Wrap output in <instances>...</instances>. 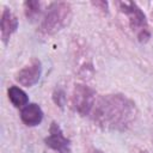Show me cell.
I'll list each match as a JSON object with an SVG mask.
<instances>
[{"mask_svg":"<svg viewBox=\"0 0 153 153\" xmlns=\"http://www.w3.org/2000/svg\"><path fill=\"white\" fill-rule=\"evenodd\" d=\"M92 117L94 122L104 129L124 131L135 121L136 106L135 103L124 94H105L96 100Z\"/></svg>","mask_w":153,"mask_h":153,"instance_id":"cell-1","label":"cell"},{"mask_svg":"<svg viewBox=\"0 0 153 153\" xmlns=\"http://www.w3.org/2000/svg\"><path fill=\"white\" fill-rule=\"evenodd\" d=\"M72 16V8L68 2L57 1L50 4L44 18L41 23L39 30L45 35H53L62 30L69 22Z\"/></svg>","mask_w":153,"mask_h":153,"instance_id":"cell-2","label":"cell"},{"mask_svg":"<svg viewBox=\"0 0 153 153\" xmlns=\"http://www.w3.org/2000/svg\"><path fill=\"white\" fill-rule=\"evenodd\" d=\"M120 10L127 16L129 26L133 30V32L136 35L137 39L142 43L147 42L148 38L151 37L149 29H148V22L142 12V10L131 1H121L118 2Z\"/></svg>","mask_w":153,"mask_h":153,"instance_id":"cell-3","label":"cell"},{"mask_svg":"<svg viewBox=\"0 0 153 153\" xmlns=\"http://www.w3.org/2000/svg\"><path fill=\"white\" fill-rule=\"evenodd\" d=\"M96 100V92L91 87L81 84L75 85L72 94V105L76 112L82 116L92 114Z\"/></svg>","mask_w":153,"mask_h":153,"instance_id":"cell-4","label":"cell"},{"mask_svg":"<svg viewBox=\"0 0 153 153\" xmlns=\"http://www.w3.org/2000/svg\"><path fill=\"white\" fill-rule=\"evenodd\" d=\"M44 142L49 148L54 149L57 153H72L71 140L63 135L61 127L56 122H51L49 134L44 139Z\"/></svg>","mask_w":153,"mask_h":153,"instance_id":"cell-5","label":"cell"},{"mask_svg":"<svg viewBox=\"0 0 153 153\" xmlns=\"http://www.w3.org/2000/svg\"><path fill=\"white\" fill-rule=\"evenodd\" d=\"M42 74V63L38 59H32L25 67H23L16 76V80L25 87H31L38 82Z\"/></svg>","mask_w":153,"mask_h":153,"instance_id":"cell-6","label":"cell"},{"mask_svg":"<svg viewBox=\"0 0 153 153\" xmlns=\"http://www.w3.org/2000/svg\"><path fill=\"white\" fill-rule=\"evenodd\" d=\"M0 29H1V38H2V42L6 44L10 41V37L18 29V19H17V17L13 14V12L10 8H5L4 12H2Z\"/></svg>","mask_w":153,"mask_h":153,"instance_id":"cell-7","label":"cell"},{"mask_svg":"<svg viewBox=\"0 0 153 153\" xmlns=\"http://www.w3.org/2000/svg\"><path fill=\"white\" fill-rule=\"evenodd\" d=\"M20 120L27 127H36L43 120V111L36 103H29L20 111Z\"/></svg>","mask_w":153,"mask_h":153,"instance_id":"cell-8","label":"cell"},{"mask_svg":"<svg viewBox=\"0 0 153 153\" xmlns=\"http://www.w3.org/2000/svg\"><path fill=\"white\" fill-rule=\"evenodd\" d=\"M8 99L16 108H24L25 105L29 104V98L27 94L18 86H11L7 91Z\"/></svg>","mask_w":153,"mask_h":153,"instance_id":"cell-9","label":"cell"},{"mask_svg":"<svg viewBox=\"0 0 153 153\" xmlns=\"http://www.w3.org/2000/svg\"><path fill=\"white\" fill-rule=\"evenodd\" d=\"M24 10H25V16L29 19H35L41 12V4L35 0L26 1L24 4Z\"/></svg>","mask_w":153,"mask_h":153,"instance_id":"cell-10","label":"cell"},{"mask_svg":"<svg viewBox=\"0 0 153 153\" xmlns=\"http://www.w3.org/2000/svg\"><path fill=\"white\" fill-rule=\"evenodd\" d=\"M53 99H54V102H55L56 105H59L60 108H63L65 102H66V96H65L63 90H61V88H56L55 92H54Z\"/></svg>","mask_w":153,"mask_h":153,"instance_id":"cell-11","label":"cell"},{"mask_svg":"<svg viewBox=\"0 0 153 153\" xmlns=\"http://www.w3.org/2000/svg\"><path fill=\"white\" fill-rule=\"evenodd\" d=\"M92 153H103V152H102L100 149H94V151H93Z\"/></svg>","mask_w":153,"mask_h":153,"instance_id":"cell-12","label":"cell"},{"mask_svg":"<svg viewBox=\"0 0 153 153\" xmlns=\"http://www.w3.org/2000/svg\"><path fill=\"white\" fill-rule=\"evenodd\" d=\"M140 153H147V152H140Z\"/></svg>","mask_w":153,"mask_h":153,"instance_id":"cell-13","label":"cell"}]
</instances>
